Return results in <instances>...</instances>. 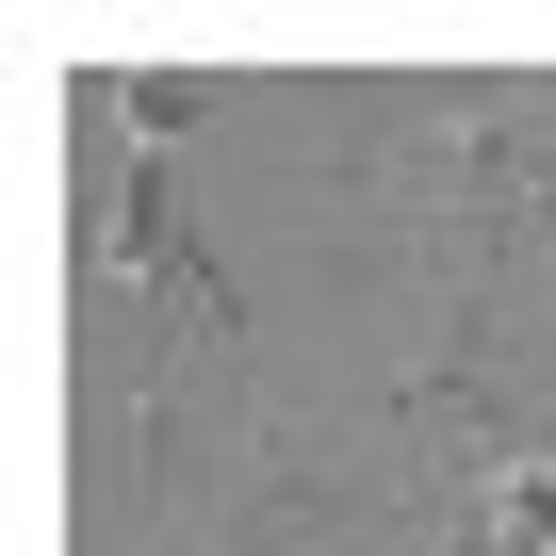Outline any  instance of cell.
I'll use <instances>...</instances> for the list:
<instances>
[{"label": "cell", "mask_w": 556, "mask_h": 556, "mask_svg": "<svg viewBox=\"0 0 556 556\" xmlns=\"http://www.w3.org/2000/svg\"><path fill=\"white\" fill-rule=\"evenodd\" d=\"M99 278H131V295L164 312V361L180 344H213V361H245V295H229V262L197 245V213L164 197V164L131 148V180H115V245H99ZM148 361V377H164Z\"/></svg>", "instance_id": "obj_1"}, {"label": "cell", "mask_w": 556, "mask_h": 556, "mask_svg": "<svg viewBox=\"0 0 556 556\" xmlns=\"http://www.w3.org/2000/svg\"><path fill=\"white\" fill-rule=\"evenodd\" d=\"M197 115H213V83H180V66H131V83H115V131H131L148 164H164V148H180Z\"/></svg>", "instance_id": "obj_2"}]
</instances>
